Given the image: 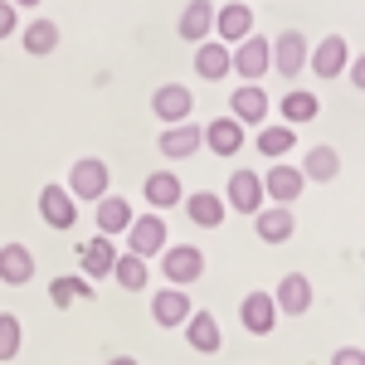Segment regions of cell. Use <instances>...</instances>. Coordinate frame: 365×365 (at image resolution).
Masks as SVG:
<instances>
[{"mask_svg": "<svg viewBox=\"0 0 365 365\" xmlns=\"http://www.w3.org/2000/svg\"><path fill=\"white\" fill-rule=\"evenodd\" d=\"M108 185H113V170H108V161L103 156H78L73 166H68V195L73 200H98L108 195Z\"/></svg>", "mask_w": 365, "mask_h": 365, "instance_id": "6da1fadb", "label": "cell"}, {"mask_svg": "<svg viewBox=\"0 0 365 365\" xmlns=\"http://www.w3.org/2000/svg\"><path fill=\"white\" fill-rule=\"evenodd\" d=\"M161 278L170 287H190V282L205 278V253L195 244H166L161 249Z\"/></svg>", "mask_w": 365, "mask_h": 365, "instance_id": "7a4b0ae2", "label": "cell"}, {"mask_svg": "<svg viewBox=\"0 0 365 365\" xmlns=\"http://www.w3.org/2000/svg\"><path fill=\"white\" fill-rule=\"evenodd\" d=\"M263 175H258V170H234V175H229V185H225V205L229 210H239V215H258V210H263Z\"/></svg>", "mask_w": 365, "mask_h": 365, "instance_id": "3957f363", "label": "cell"}, {"mask_svg": "<svg viewBox=\"0 0 365 365\" xmlns=\"http://www.w3.org/2000/svg\"><path fill=\"white\" fill-rule=\"evenodd\" d=\"M166 220L161 215H141V220H132L127 225V253H137V258H161V249H166Z\"/></svg>", "mask_w": 365, "mask_h": 365, "instance_id": "277c9868", "label": "cell"}, {"mask_svg": "<svg viewBox=\"0 0 365 365\" xmlns=\"http://www.w3.org/2000/svg\"><path fill=\"white\" fill-rule=\"evenodd\" d=\"M229 54H234V73H239V78H249V83H258V78L273 68V44H268V39H258V34L239 39Z\"/></svg>", "mask_w": 365, "mask_h": 365, "instance_id": "5b68a950", "label": "cell"}, {"mask_svg": "<svg viewBox=\"0 0 365 365\" xmlns=\"http://www.w3.org/2000/svg\"><path fill=\"white\" fill-rule=\"evenodd\" d=\"M195 312V302H190V292L185 287H161V292H151V322L156 327H166V331H175V327H185V317Z\"/></svg>", "mask_w": 365, "mask_h": 365, "instance_id": "8992f818", "label": "cell"}, {"mask_svg": "<svg viewBox=\"0 0 365 365\" xmlns=\"http://www.w3.org/2000/svg\"><path fill=\"white\" fill-rule=\"evenodd\" d=\"M39 220L49 229H58V234H68V229L78 225V200L68 195L63 185H44L39 190Z\"/></svg>", "mask_w": 365, "mask_h": 365, "instance_id": "52a82bcc", "label": "cell"}, {"mask_svg": "<svg viewBox=\"0 0 365 365\" xmlns=\"http://www.w3.org/2000/svg\"><path fill=\"white\" fill-rule=\"evenodd\" d=\"M151 113L161 117V122H190V113H195V93L185 83H161L156 93H151Z\"/></svg>", "mask_w": 365, "mask_h": 365, "instance_id": "ba28073f", "label": "cell"}, {"mask_svg": "<svg viewBox=\"0 0 365 365\" xmlns=\"http://www.w3.org/2000/svg\"><path fill=\"white\" fill-rule=\"evenodd\" d=\"M156 146H161V156H166V161L200 156V151H205V127H195V122H170Z\"/></svg>", "mask_w": 365, "mask_h": 365, "instance_id": "9c48e42d", "label": "cell"}, {"mask_svg": "<svg viewBox=\"0 0 365 365\" xmlns=\"http://www.w3.org/2000/svg\"><path fill=\"white\" fill-rule=\"evenodd\" d=\"M278 302H273V292H249L244 302H239V322H244V331L253 336H273V327H278Z\"/></svg>", "mask_w": 365, "mask_h": 365, "instance_id": "30bf717a", "label": "cell"}, {"mask_svg": "<svg viewBox=\"0 0 365 365\" xmlns=\"http://www.w3.org/2000/svg\"><path fill=\"white\" fill-rule=\"evenodd\" d=\"M185 341H190V351H200V356H220L225 351V331H220V317L215 312H190L185 317Z\"/></svg>", "mask_w": 365, "mask_h": 365, "instance_id": "8fae6325", "label": "cell"}, {"mask_svg": "<svg viewBox=\"0 0 365 365\" xmlns=\"http://www.w3.org/2000/svg\"><path fill=\"white\" fill-rule=\"evenodd\" d=\"M302 185H307V175L297 166H287V161H273V166L263 170V195L273 200V205H292V200L302 195Z\"/></svg>", "mask_w": 365, "mask_h": 365, "instance_id": "7c38bea8", "label": "cell"}, {"mask_svg": "<svg viewBox=\"0 0 365 365\" xmlns=\"http://www.w3.org/2000/svg\"><path fill=\"white\" fill-rule=\"evenodd\" d=\"M307 63H312V73H317V78H341V73L351 68V44H346L341 34H327V39L312 49Z\"/></svg>", "mask_w": 365, "mask_h": 365, "instance_id": "4fadbf2b", "label": "cell"}, {"mask_svg": "<svg viewBox=\"0 0 365 365\" xmlns=\"http://www.w3.org/2000/svg\"><path fill=\"white\" fill-rule=\"evenodd\" d=\"M253 229H258V239H263V244H287V239L297 234L292 205H263V210L253 215Z\"/></svg>", "mask_w": 365, "mask_h": 365, "instance_id": "5bb4252c", "label": "cell"}, {"mask_svg": "<svg viewBox=\"0 0 365 365\" xmlns=\"http://www.w3.org/2000/svg\"><path fill=\"white\" fill-rule=\"evenodd\" d=\"M307 58H312V49H307V39H302L297 29H287V34L273 39V68H278L282 78H297V73L307 68Z\"/></svg>", "mask_w": 365, "mask_h": 365, "instance_id": "9a60e30c", "label": "cell"}, {"mask_svg": "<svg viewBox=\"0 0 365 365\" xmlns=\"http://www.w3.org/2000/svg\"><path fill=\"white\" fill-rule=\"evenodd\" d=\"M215 29H220V44H239L253 34V10L249 0H229L225 10H215Z\"/></svg>", "mask_w": 365, "mask_h": 365, "instance_id": "2e32d148", "label": "cell"}, {"mask_svg": "<svg viewBox=\"0 0 365 365\" xmlns=\"http://www.w3.org/2000/svg\"><path fill=\"white\" fill-rule=\"evenodd\" d=\"M195 73L205 78V83H220V78H229V73H234V54H229V44H220V39H205V44H195Z\"/></svg>", "mask_w": 365, "mask_h": 365, "instance_id": "e0dca14e", "label": "cell"}, {"mask_svg": "<svg viewBox=\"0 0 365 365\" xmlns=\"http://www.w3.org/2000/svg\"><path fill=\"white\" fill-rule=\"evenodd\" d=\"M229 215L225 195H215V190H195V195H185V220L195 229H220Z\"/></svg>", "mask_w": 365, "mask_h": 365, "instance_id": "ac0fdd59", "label": "cell"}, {"mask_svg": "<svg viewBox=\"0 0 365 365\" xmlns=\"http://www.w3.org/2000/svg\"><path fill=\"white\" fill-rule=\"evenodd\" d=\"M141 200H146L151 210H175V205L185 200L180 175H175V170H151V175H146V185H141Z\"/></svg>", "mask_w": 365, "mask_h": 365, "instance_id": "d6986e66", "label": "cell"}, {"mask_svg": "<svg viewBox=\"0 0 365 365\" xmlns=\"http://www.w3.org/2000/svg\"><path fill=\"white\" fill-rule=\"evenodd\" d=\"M180 39L185 44H205L210 34H215V5L210 0H185V10H180Z\"/></svg>", "mask_w": 365, "mask_h": 365, "instance_id": "ffe728a7", "label": "cell"}, {"mask_svg": "<svg viewBox=\"0 0 365 365\" xmlns=\"http://www.w3.org/2000/svg\"><path fill=\"white\" fill-rule=\"evenodd\" d=\"M273 302H278L282 317H302V312H312V278L307 273H287V278L278 282V292H273Z\"/></svg>", "mask_w": 365, "mask_h": 365, "instance_id": "44dd1931", "label": "cell"}, {"mask_svg": "<svg viewBox=\"0 0 365 365\" xmlns=\"http://www.w3.org/2000/svg\"><path fill=\"white\" fill-rule=\"evenodd\" d=\"M229 117H239L244 127H258V122L268 117V93H263L258 83L234 88V93H229Z\"/></svg>", "mask_w": 365, "mask_h": 365, "instance_id": "7402d4cb", "label": "cell"}, {"mask_svg": "<svg viewBox=\"0 0 365 365\" xmlns=\"http://www.w3.org/2000/svg\"><path fill=\"white\" fill-rule=\"evenodd\" d=\"M205 146H210L215 156H239V151H244V122H239V117H215V122L205 127Z\"/></svg>", "mask_w": 365, "mask_h": 365, "instance_id": "603a6c76", "label": "cell"}, {"mask_svg": "<svg viewBox=\"0 0 365 365\" xmlns=\"http://www.w3.org/2000/svg\"><path fill=\"white\" fill-rule=\"evenodd\" d=\"M117 263V244L108 234H98V239H88L83 249H78V268H83V278H108Z\"/></svg>", "mask_w": 365, "mask_h": 365, "instance_id": "cb8c5ba5", "label": "cell"}, {"mask_svg": "<svg viewBox=\"0 0 365 365\" xmlns=\"http://www.w3.org/2000/svg\"><path fill=\"white\" fill-rule=\"evenodd\" d=\"M34 278V253L25 244H0V282L5 287H25Z\"/></svg>", "mask_w": 365, "mask_h": 365, "instance_id": "d4e9b609", "label": "cell"}, {"mask_svg": "<svg viewBox=\"0 0 365 365\" xmlns=\"http://www.w3.org/2000/svg\"><path fill=\"white\" fill-rule=\"evenodd\" d=\"M132 220H137V210H132L122 195H103L98 200V234H108V239H113V234H127Z\"/></svg>", "mask_w": 365, "mask_h": 365, "instance_id": "484cf974", "label": "cell"}, {"mask_svg": "<svg viewBox=\"0 0 365 365\" xmlns=\"http://www.w3.org/2000/svg\"><path fill=\"white\" fill-rule=\"evenodd\" d=\"M49 302H54V307L93 302V278H83V273H58V278L49 282Z\"/></svg>", "mask_w": 365, "mask_h": 365, "instance_id": "4316f807", "label": "cell"}, {"mask_svg": "<svg viewBox=\"0 0 365 365\" xmlns=\"http://www.w3.org/2000/svg\"><path fill=\"white\" fill-rule=\"evenodd\" d=\"M302 175L307 180H317V185H327V180H336L341 175V156H336V146H312L307 156H302Z\"/></svg>", "mask_w": 365, "mask_h": 365, "instance_id": "83f0119b", "label": "cell"}, {"mask_svg": "<svg viewBox=\"0 0 365 365\" xmlns=\"http://www.w3.org/2000/svg\"><path fill=\"white\" fill-rule=\"evenodd\" d=\"M317 113H322V103H317V93H307V88H292V93L282 98V117H287V127L317 122Z\"/></svg>", "mask_w": 365, "mask_h": 365, "instance_id": "f1b7e54d", "label": "cell"}, {"mask_svg": "<svg viewBox=\"0 0 365 365\" xmlns=\"http://www.w3.org/2000/svg\"><path fill=\"white\" fill-rule=\"evenodd\" d=\"M113 278L127 287V292H141L146 282H151V268H146V258H137V253H117L113 263Z\"/></svg>", "mask_w": 365, "mask_h": 365, "instance_id": "f546056e", "label": "cell"}, {"mask_svg": "<svg viewBox=\"0 0 365 365\" xmlns=\"http://www.w3.org/2000/svg\"><path fill=\"white\" fill-rule=\"evenodd\" d=\"M25 54H34V58H44V54H54L58 49V25L54 20H34V25H25Z\"/></svg>", "mask_w": 365, "mask_h": 365, "instance_id": "4dcf8cb0", "label": "cell"}, {"mask_svg": "<svg viewBox=\"0 0 365 365\" xmlns=\"http://www.w3.org/2000/svg\"><path fill=\"white\" fill-rule=\"evenodd\" d=\"M297 146V132L287 122H273V127H258V156H287Z\"/></svg>", "mask_w": 365, "mask_h": 365, "instance_id": "1f68e13d", "label": "cell"}, {"mask_svg": "<svg viewBox=\"0 0 365 365\" xmlns=\"http://www.w3.org/2000/svg\"><path fill=\"white\" fill-rule=\"evenodd\" d=\"M25 351V327L15 312H0V361H15Z\"/></svg>", "mask_w": 365, "mask_h": 365, "instance_id": "d6a6232c", "label": "cell"}, {"mask_svg": "<svg viewBox=\"0 0 365 365\" xmlns=\"http://www.w3.org/2000/svg\"><path fill=\"white\" fill-rule=\"evenodd\" d=\"M15 29H20V5L0 0V39H15Z\"/></svg>", "mask_w": 365, "mask_h": 365, "instance_id": "836d02e7", "label": "cell"}, {"mask_svg": "<svg viewBox=\"0 0 365 365\" xmlns=\"http://www.w3.org/2000/svg\"><path fill=\"white\" fill-rule=\"evenodd\" d=\"M331 365H365V351L361 346H341L336 356H331Z\"/></svg>", "mask_w": 365, "mask_h": 365, "instance_id": "e575fe53", "label": "cell"}, {"mask_svg": "<svg viewBox=\"0 0 365 365\" xmlns=\"http://www.w3.org/2000/svg\"><path fill=\"white\" fill-rule=\"evenodd\" d=\"M346 73H351V83L365 93V54H351V68H346Z\"/></svg>", "mask_w": 365, "mask_h": 365, "instance_id": "d590c367", "label": "cell"}, {"mask_svg": "<svg viewBox=\"0 0 365 365\" xmlns=\"http://www.w3.org/2000/svg\"><path fill=\"white\" fill-rule=\"evenodd\" d=\"M108 365H141V361H137V356H113Z\"/></svg>", "mask_w": 365, "mask_h": 365, "instance_id": "8d00e7d4", "label": "cell"}, {"mask_svg": "<svg viewBox=\"0 0 365 365\" xmlns=\"http://www.w3.org/2000/svg\"><path fill=\"white\" fill-rule=\"evenodd\" d=\"M10 5H25V10H29V5H39V0H10Z\"/></svg>", "mask_w": 365, "mask_h": 365, "instance_id": "74e56055", "label": "cell"}]
</instances>
